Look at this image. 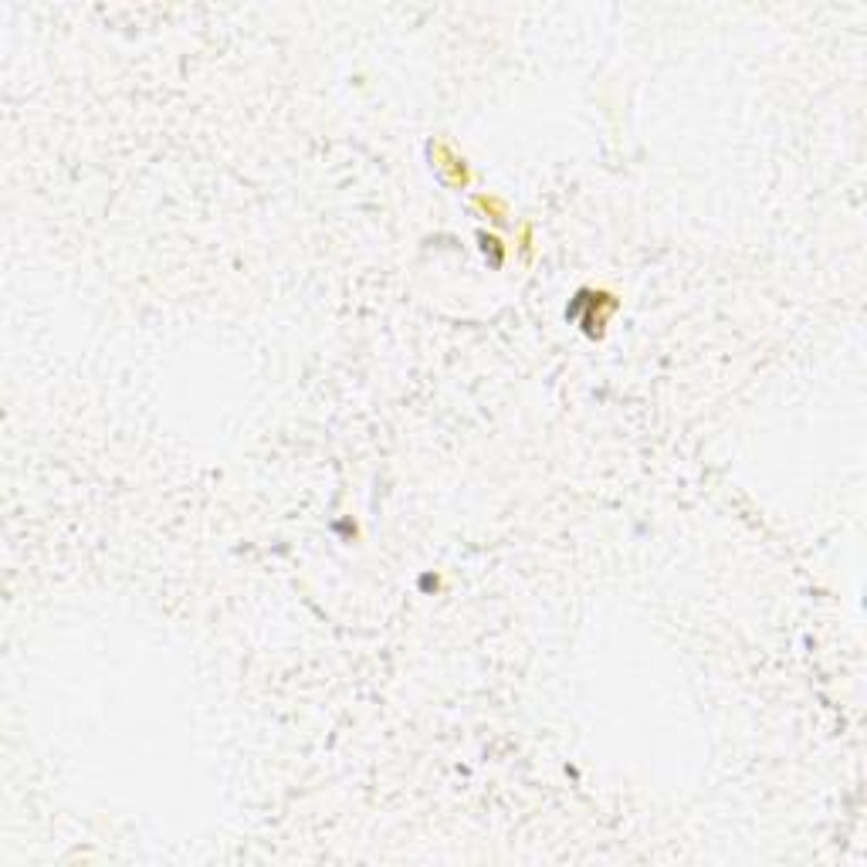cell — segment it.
I'll use <instances>...</instances> for the list:
<instances>
[{
    "label": "cell",
    "instance_id": "obj_1",
    "mask_svg": "<svg viewBox=\"0 0 867 867\" xmlns=\"http://www.w3.org/2000/svg\"><path fill=\"white\" fill-rule=\"evenodd\" d=\"M430 160H434V169L441 173V180L447 183V186L464 190V186L472 183V167H468V160H464L451 143L430 139Z\"/></svg>",
    "mask_w": 867,
    "mask_h": 867
},
{
    "label": "cell",
    "instance_id": "obj_2",
    "mask_svg": "<svg viewBox=\"0 0 867 867\" xmlns=\"http://www.w3.org/2000/svg\"><path fill=\"white\" fill-rule=\"evenodd\" d=\"M474 207L485 213V217H491L495 224H505V221H508V207H505V200L491 197V194H478V197H474Z\"/></svg>",
    "mask_w": 867,
    "mask_h": 867
}]
</instances>
